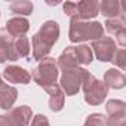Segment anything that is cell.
<instances>
[{
    "label": "cell",
    "instance_id": "cell-1",
    "mask_svg": "<svg viewBox=\"0 0 126 126\" xmlns=\"http://www.w3.org/2000/svg\"><path fill=\"white\" fill-rule=\"evenodd\" d=\"M59 39V25L56 21H46L40 27V30L33 36V58L36 61L45 59L52 46Z\"/></svg>",
    "mask_w": 126,
    "mask_h": 126
},
{
    "label": "cell",
    "instance_id": "cell-2",
    "mask_svg": "<svg viewBox=\"0 0 126 126\" xmlns=\"http://www.w3.org/2000/svg\"><path fill=\"white\" fill-rule=\"evenodd\" d=\"M92 61H94V52L91 46L77 45V46H68L62 50V53L56 59V64L58 68L64 71V70L77 68L80 65H89Z\"/></svg>",
    "mask_w": 126,
    "mask_h": 126
},
{
    "label": "cell",
    "instance_id": "cell-3",
    "mask_svg": "<svg viewBox=\"0 0 126 126\" xmlns=\"http://www.w3.org/2000/svg\"><path fill=\"white\" fill-rule=\"evenodd\" d=\"M104 37V27L98 21L71 19L68 39L71 43H82L88 40H98Z\"/></svg>",
    "mask_w": 126,
    "mask_h": 126
},
{
    "label": "cell",
    "instance_id": "cell-4",
    "mask_svg": "<svg viewBox=\"0 0 126 126\" xmlns=\"http://www.w3.org/2000/svg\"><path fill=\"white\" fill-rule=\"evenodd\" d=\"M31 79L45 91L49 88L58 85V76H59V68L56 64V59L52 56H46L39 62V65L31 71Z\"/></svg>",
    "mask_w": 126,
    "mask_h": 126
},
{
    "label": "cell",
    "instance_id": "cell-5",
    "mask_svg": "<svg viewBox=\"0 0 126 126\" xmlns=\"http://www.w3.org/2000/svg\"><path fill=\"white\" fill-rule=\"evenodd\" d=\"M88 74H89V71L86 68H80V67L62 71L61 80H59V88L64 92V95L74 96L76 94H79Z\"/></svg>",
    "mask_w": 126,
    "mask_h": 126
},
{
    "label": "cell",
    "instance_id": "cell-6",
    "mask_svg": "<svg viewBox=\"0 0 126 126\" xmlns=\"http://www.w3.org/2000/svg\"><path fill=\"white\" fill-rule=\"evenodd\" d=\"M83 94H85V101L89 105H99L108 95V88L102 80H98L94 74H88L83 85H82Z\"/></svg>",
    "mask_w": 126,
    "mask_h": 126
},
{
    "label": "cell",
    "instance_id": "cell-7",
    "mask_svg": "<svg viewBox=\"0 0 126 126\" xmlns=\"http://www.w3.org/2000/svg\"><path fill=\"white\" fill-rule=\"evenodd\" d=\"M94 52H95V56L98 61L101 62H110L117 46H116V42L111 39V37H101L98 40H94L92 42V47H91Z\"/></svg>",
    "mask_w": 126,
    "mask_h": 126
},
{
    "label": "cell",
    "instance_id": "cell-8",
    "mask_svg": "<svg viewBox=\"0 0 126 126\" xmlns=\"http://www.w3.org/2000/svg\"><path fill=\"white\" fill-rule=\"evenodd\" d=\"M105 28L110 34H113L120 46L126 45V19L125 15L110 18L105 21Z\"/></svg>",
    "mask_w": 126,
    "mask_h": 126
},
{
    "label": "cell",
    "instance_id": "cell-9",
    "mask_svg": "<svg viewBox=\"0 0 126 126\" xmlns=\"http://www.w3.org/2000/svg\"><path fill=\"white\" fill-rule=\"evenodd\" d=\"M16 59L18 58L14 52V37L5 28H0V64Z\"/></svg>",
    "mask_w": 126,
    "mask_h": 126
},
{
    "label": "cell",
    "instance_id": "cell-10",
    "mask_svg": "<svg viewBox=\"0 0 126 126\" xmlns=\"http://www.w3.org/2000/svg\"><path fill=\"white\" fill-rule=\"evenodd\" d=\"M3 77L8 80V83H15V85H28L31 82L30 73L18 65H8L3 70Z\"/></svg>",
    "mask_w": 126,
    "mask_h": 126
},
{
    "label": "cell",
    "instance_id": "cell-11",
    "mask_svg": "<svg viewBox=\"0 0 126 126\" xmlns=\"http://www.w3.org/2000/svg\"><path fill=\"white\" fill-rule=\"evenodd\" d=\"M99 14L98 11V2L96 0H82L76 3V16L74 19H83L91 21L92 18H96Z\"/></svg>",
    "mask_w": 126,
    "mask_h": 126
},
{
    "label": "cell",
    "instance_id": "cell-12",
    "mask_svg": "<svg viewBox=\"0 0 126 126\" xmlns=\"http://www.w3.org/2000/svg\"><path fill=\"white\" fill-rule=\"evenodd\" d=\"M16 98H18V91L14 86L6 85L2 80V76H0V108L11 110L12 105L15 104Z\"/></svg>",
    "mask_w": 126,
    "mask_h": 126
},
{
    "label": "cell",
    "instance_id": "cell-13",
    "mask_svg": "<svg viewBox=\"0 0 126 126\" xmlns=\"http://www.w3.org/2000/svg\"><path fill=\"white\" fill-rule=\"evenodd\" d=\"M5 30H6L14 39H16V37L24 36V34L30 30V22H28L25 18H22V16H15V18L8 19Z\"/></svg>",
    "mask_w": 126,
    "mask_h": 126
},
{
    "label": "cell",
    "instance_id": "cell-14",
    "mask_svg": "<svg viewBox=\"0 0 126 126\" xmlns=\"http://www.w3.org/2000/svg\"><path fill=\"white\" fill-rule=\"evenodd\" d=\"M104 83L108 89H122L126 85V77L123 71L117 68H108L104 73Z\"/></svg>",
    "mask_w": 126,
    "mask_h": 126
},
{
    "label": "cell",
    "instance_id": "cell-15",
    "mask_svg": "<svg viewBox=\"0 0 126 126\" xmlns=\"http://www.w3.org/2000/svg\"><path fill=\"white\" fill-rule=\"evenodd\" d=\"M8 116L19 126H28L31 123V119H33V111L27 105H19V107L11 108Z\"/></svg>",
    "mask_w": 126,
    "mask_h": 126
},
{
    "label": "cell",
    "instance_id": "cell-16",
    "mask_svg": "<svg viewBox=\"0 0 126 126\" xmlns=\"http://www.w3.org/2000/svg\"><path fill=\"white\" fill-rule=\"evenodd\" d=\"M98 11L104 16H107V19L125 15V12L122 9V3L119 0H102L101 3H98Z\"/></svg>",
    "mask_w": 126,
    "mask_h": 126
},
{
    "label": "cell",
    "instance_id": "cell-17",
    "mask_svg": "<svg viewBox=\"0 0 126 126\" xmlns=\"http://www.w3.org/2000/svg\"><path fill=\"white\" fill-rule=\"evenodd\" d=\"M47 95H49V108L55 113L61 111L64 108V101H65V95L64 92L61 91L59 85H55L52 88H49L47 91Z\"/></svg>",
    "mask_w": 126,
    "mask_h": 126
},
{
    "label": "cell",
    "instance_id": "cell-18",
    "mask_svg": "<svg viewBox=\"0 0 126 126\" xmlns=\"http://www.w3.org/2000/svg\"><path fill=\"white\" fill-rule=\"evenodd\" d=\"M14 52H15L18 59L19 58H25L30 53V40L25 36L14 39Z\"/></svg>",
    "mask_w": 126,
    "mask_h": 126
},
{
    "label": "cell",
    "instance_id": "cell-19",
    "mask_svg": "<svg viewBox=\"0 0 126 126\" xmlns=\"http://www.w3.org/2000/svg\"><path fill=\"white\" fill-rule=\"evenodd\" d=\"M11 12L12 14H16V15H31L33 14V3L28 2V0H18V2H14L11 3Z\"/></svg>",
    "mask_w": 126,
    "mask_h": 126
},
{
    "label": "cell",
    "instance_id": "cell-20",
    "mask_svg": "<svg viewBox=\"0 0 126 126\" xmlns=\"http://www.w3.org/2000/svg\"><path fill=\"white\" fill-rule=\"evenodd\" d=\"M107 114L108 116H119V114H126V104L120 99H110L105 105Z\"/></svg>",
    "mask_w": 126,
    "mask_h": 126
},
{
    "label": "cell",
    "instance_id": "cell-21",
    "mask_svg": "<svg viewBox=\"0 0 126 126\" xmlns=\"http://www.w3.org/2000/svg\"><path fill=\"white\" fill-rule=\"evenodd\" d=\"M110 62H113L120 70H126V50L123 47H117Z\"/></svg>",
    "mask_w": 126,
    "mask_h": 126
},
{
    "label": "cell",
    "instance_id": "cell-22",
    "mask_svg": "<svg viewBox=\"0 0 126 126\" xmlns=\"http://www.w3.org/2000/svg\"><path fill=\"white\" fill-rule=\"evenodd\" d=\"M105 116L101 113H92L86 117V122L83 126H105Z\"/></svg>",
    "mask_w": 126,
    "mask_h": 126
},
{
    "label": "cell",
    "instance_id": "cell-23",
    "mask_svg": "<svg viewBox=\"0 0 126 126\" xmlns=\"http://www.w3.org/2000/svg\"><path fill=\"white\" fill-rule=\"evenodd\" d=\"M105 126H126V114L108 116L105 119Z\"/></svg>",
    "mask_w": 126,
    "mask_h": 126
},
{
    "label": "cell",
    "instance_id": "cell-24",
    "mask_svg": "<svg viewBox=\"0 0 126 126\" xmlns=\"http://www.w3.org/2000/svg\"><path fill=\"white\" fill-rule=\"evenodd\" d=\"M30 125H31V126H50L47 117L43 116V114H36V116L31 119V123H30Z\"/></svg>",
    "mask_w": 126,
    "mask_h": 126
},
{
    "label": "cell",
    "instance_id": "cell-25",
    "mask_svg": "<svg viewBox=\"0 0 126 126\" xmlns=\"http://www.w3.org/2000/svg\"><path fill=\"white\" fill-rule=\"evenodd\" d=\"M62 9H64V14L67 16L74 19V16H76V3L74 2H65L64 5H62Z\"/></svg>",
    "mask_w": 126,
    "mask_h": 126
},
{
    "label": "cell",
    "instance_id": "cell-26",
    "mask_svg": "<svg viewBox=\"0 0 126 126\" xmlns=\"http://www.w3.org/2000/svg\"><path fill=\"white\" fill-rule=\"evenodd\" d=\"M0 126H19V125L15 123L12 119H9V116H0Z\"/></svg>",
    "mask_w": 126,
    "mask_h": 126
}]
</instances>
